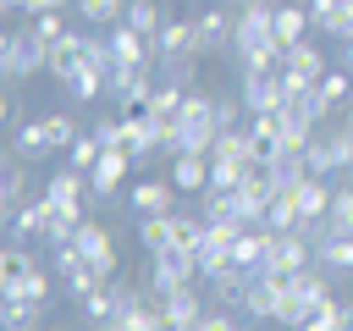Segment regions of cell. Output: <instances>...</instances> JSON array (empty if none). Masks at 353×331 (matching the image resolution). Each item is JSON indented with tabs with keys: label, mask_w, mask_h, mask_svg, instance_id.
I'll return each instance as SVG.
<instances>
[{
	"label": "cell",
	"mask_w": 353,
	"mask_h": 331,
	"mask_svg": "<svg viewBox=\"0 0 353 331\" xmlns=\"http://www.w3.org/2000/svg\"><path fill=\"white\" fill-rule=\"evenodd\" d=\"M0 72L17 83V77H39V72H50V44L33 33V28H11L6 39H0Z\"/></svg>",
	"instance_id": "1"
},
{
	"label": "cell",
	"mask_w": 353,
	"mask_h": 331,
	"mask_svg": "<svg viewBox=\"0 0 353 331\" xmlns=\"http://www.w3.org/2000/svg\"><path fill=\"white\" fill-rule=\"evenodd\" d=\"M193 281H204V270H199V254L193 248H160L154 254V265H149V298H165V292H176V287H193Z\"/></svg>",
	"instance_id": "2"
},
{
	"label": "cell",
	"mask_w": 353,
	"mask_h": 331,
	"mask_svg": "<svg viewBox=\"0 0 353 331\" xmlns=\"http://www.w3.org/2000/svg\"><path fill=\"white\" fill-rule=\"evenodd\" d=\"M154 61H116L110 66V99H116V116L127 110H143L154 99V77H149Z\"/></svg>",
	"instance_id": "3"
},
{
	"label": "cell",
	"mask_w": 353,
	"mask_h": 331,
	"mask_svg": "<svg viewBox=\"0 0 353 331\" xmlns=\"http://www.w3.org/2000/svg\"><path fill=\"white\" fill-rule=\"evenodd\" d=\"M232 39H237V11H226V6L193 11V50L199 55H226Z\"/></svg>",
	"instance_id": "4"
},
{
	"label": "cell",
	"mask_w": 353,
	"mask_h": 331,
	"mask_svg": "<svg viewBox=\"0 0 353 331\" xmlns=\"http://www.w3.org/2000/svg\"><path fill=\"white\" fill-rule=\"evenodd\" d=\"M309 171H320V177H353V127L314 132V143H309Z\"/></svg>",
	"instance_id": "5"
},
{
	"label": "cell",
	"mask_w": 353,
	"mask_h": 331,
	"mask_svg": "<svg viewBox=\"0 0 353 331\" xmlns=\"http://www.w3.org/2000/svg\"><path fill=\"white\" fill-rule=\"evenodd\" d=\"M127 171H132V154H127V149H105V154L94 160V171H88V210H94V204L105 210L110 193L127 182Z\"/></svg>",
	"instance_id": "6"
},
{
	"label": "cell",
	"mask_w": 353,
	"mask_h": 331,
	"mask_svg": "<svg viewBox=\"0 0 353 331\" xmlns=\"http://www.w3.org/2000/svg\"><path fill=\"white\" fill-rule=\"evenodd\" d=\"M331 199H336V188H331V177H320V171H309V177L292 188V204H298V215H303V232H314V226L331 215Z\"/></svg>",
	"instance_id": "7"
},
{
	"label": "cell",
	"mask_w": 353,
	"mask_h": 331,
	"mask_svg": "<svg viewBox=\"0 0 353 331\" xmlns=\"http://www.w3.org/2000/svg\"><path fill=\"white\" fill-rule=\"evenodd\" d=\"M154 303H160V331H193V325L204 320L199 281H193V287H176V292H165V298H154Z\"/></svg>",
	"instance_id": "8"
},
{
	"label": "cell",
	"mask_w": 353,
	"mask_h": 331,
	"mask_svg": "<svg viewBox=\"0 0 353 331\" xmlns=\"http://www.w3.org/2000/svg\"><path fill=\"white\" fill-rule=\"evenodd\" d=\"M237 99H243V110H248V116H259V110H281V105H287L281 72H243Z\"/></svg>",
	"instance_id": "9"
},
{
	"label": "cell",
	"mask_w": 353,
	"mask_h": 331,
	"mask_svg": "<svg viewBox=\"0 0 353 331\" xmlns=\"http://www.w3.org/2000/svg\"><path fill=\"white\" fill-rule=\"evenodd\" d=\"M72 243H77V254H83L99 276H116V237H110V226H99V221L88 215V221L77 226V237H72Z\"/></svg>",
	"instance_id": "10"
},
{
	"label": "cell",
	"mask_w": 353,
	"mask_h": 331,
	"mask_svg": "<svg viewBox=\"0 0 353 331\" xmlns=\"http://www.w3.org/2000/svg\"><path fill=\"white\" fill-rule=\"evenodd\" d=\"M303 265H314V237H309V232H276L265 270H292V276H298Z\"/></svg>",
	"instance_id": "11"
},
{
	"label": "cell",
	"mask_w": 353,
	"mask_h": 331,
	"mask_svg": "<svg viewBox=\"0 0 353 331\" xmlns=\"http://www.w3.org/2000/svg\"><path fill=\"white\" fill-rule=\"evenodd\" d=\"M6 221H11V243H50V204H44V193H33Z\"/></svg>",
	"instance_id": "12"
},
{
	"label": "cell",
	"mask_w": 353,
	"mask_h": 331,
	"mask_svg": "<svg viewBox=\"0 0 353 331\" xmlns=\"http://www.w3.org/2000/svg\"><path fill=\"white\" fill-rule=\"evenodd\" d=\"M176 193H182V188H176L171 177H143L127 204H132V215H165V210H176Z\"/></svg>",
	"instance_id": "13"
},
{
	"label": "cell",
	"mask_w": 353,
	"mask_h": 331,
	"mask_svg": "<svg viewBox=\"0 0 353 331\" xmlns=\"http://www.w3.org/2000/svg\"><path fill=\"white\" fill-rule=\"evenodd\" d=\"M83 61H88V33H61V39L50 44V77H55V83H66Z\"/></svg>",
	"instance_id": "14"
},
{
	"label": "cell",
	"mask_w": 353,
	"mask_h": 331,
	"mask_svg": "<svg viewBox=\"0 0 353 331\" xmlns=\"http://www.w3.org/2000/svg\"><path fill=\"white\" fill-rule=\"evenodd\" d=\"M61 88H66L77 105H94L99 94H110V66H99V61H83V66H77V72H72Z\"/></svg>",
	"instance_id": "15"
},
{
	"label": "cell",
	"mask_w": 353,
	"mask_h": 331,
	"mask_svg": "<svg viewBox=\"0 0 353 331\" xmlns=\"http://www.w3.org/2000/svg\"><path fill=\"white\" fill-rule=\"evenodd\" d=\"M33 199V188H28V160L22 154H6V166H0V210L11 215V210H22Z\"/></svg>",
	"instance_id": "16"
},
{
	"label": "cell",
	"mask_w": 353,
	"mask_h": 331,
	"mask_svg": "<svg viewBox=\"0 0 353 331\" xmlns=\"http://www.w3.org/2000/svg\"><path fill=\"white\" fill-rule=\"evenodd\" d=\"M0 325H6V331H44V303H39V298H22V292H6Z\"/></svg>",
	"instance_id": "17"
},
{
	"label": "cell",
	"mask_w": 353,
	"mask_h": 331,
	"mask_svg": "<svg viewBox=\"0 0 353 331\" xmlns=\"http://www.w3.org/2000/svg\"><path fill=\"white\" fill-rule=\"evenodd\" d=\"M314 265H325L331 276L353 270V232H320L314 237Z\"/></svg>",
	"instance_id": "18"
},
{
	"label": "cell",
	"mask_w": 353,
	"mask_h": 331,
	"mask_svg": "<svg viewBox=\"0 0 353 331\" xmlns=\"http://www.w3.org/2000/svg\"><path fill=\"white\" fill-rule=\"evenodd\" d=\"M165 55H199L193 50V17H165V28L154 33V61Z\"/></svg>",
	"instance_id": "19"
},
{
	"label": "cell",
	"mask_w": 353,
	"mask_h": 331,
	"mask_svg": "<svg viewBox=\"0 0 353 331\" xmlns=\"http://www.w3.org/2000/svg\"><path fill=\"white\" fill-rule=\"evenodd\" d=\"M11 154H22L28 166H33V160H50V154H55V143H50V127H44V116H39V121H22V127H17V138H11Z\"/></svg>",
	"instance_id": "20"
},
{
	"label": "cell",
	"mask_w": 353,
	"mask_h": 331,
	"mask_svg": "<svg viewBox=\"0 0 353 331\" xmlns=\"http://www.w3.org/2000/svg\"><path fill=\"white\" fill-rule=\"evenodd\" d=\"M270 22H276V39H281V44H298V39H309V33H314L309 6H292V0H281V6L270 11Z\"/></svg>",
	"instance_id": "21"
},
{
	"label": "cell",
	"mask_w": 353,
	"mask_h": 331,
	"mask_svg": "<svg viewBox=\"0 0 353 331\" xmlns=\"http://www.w3.org/2000/svg\"><path fill=\"white\" fill-rule=\"evenodd\" d=\"M171 182L182 193H204L210 188V154H171Z\"/></svg>",
	"instance_id": "22"
},
{
	"label": "cell",
	"mask_w": 353,
	"mask_h": 331,
	"mask_svg": "<svg viewBox=\"0 0 353 331\" xmlns=\"http://www.w3.org/2000/svg\"><path fill=\"white\" fill-rule=\"evenodd\" d=\"M33 270H39V259L28 254V243H11V248L0 254V292H17Z\"/></svg>",
	"instance_id": "23"
},
{
	"label": "cell",
	"mask_w": 353,
	"mask_h": 331,
	"mask_svg": "<svg viewBox=\"0 0 353 331\" xmlns=\"http://www.w3.org/2000/svg\"><path fill=\"white\" fill-rule=\"evenodd\" d=\"M165 17H171V11H165L160 0H127V11H121V22H127L132 33H143L149 44H154V33L165 28Z\"/></svg>",
	"instance_id": "24"
},
{
	"label": "cell",
	"mask_w": 353,
	"mask_h": 331,
	"mask_svg": "<svg viewBox=\"0 0 353 331\" xmlns=\"http://www.w3.org/2000/svg\"><path fill=\"white\" fill-rule=\"evenodd\" d=\"M138 243H143L149 254L171 248V243H176V210H165V215H138Z\"/></svg>",
	"instance_id": "25"
},
{
	"label": "cell",
	"mask_w": 353,
	"mask_h": 331,
	"mask_svg": "<svg viewBox=\"0 0 353 331\" xmlns=\"http://www.w3.org/2000/svg\"><path fill=\"white\" fill-rule=\"evenodd\" d=\"M347 325H353V303L325 298V303H314V309H309V320H303L298 331H347Z\"/></svg>",
	"instance_id": "26"
},
{
	"label": "cell",
	"mask_w": 353,
	"mask_h": 331,
	"mask_svg": "<svg viewBox=\"0 0 353 331\" xmlns=\"http://www.w3.org/2000/svg\"><path fill=\"white\" fill-rule=\"evenodd\" d=\"M325 276H331L325 265H303V270L292 276V292H298V298L314 309V303H325V298H331V281H325Z\"/></svg>",
	"instance_id": "27"
},
{
	"label": "cell",
	"mask_w": 353,
	"mask_h": 331,
	"mask_svg": "<svg viewBox=\"0 0 353 331\" xmlns=\"http://www.w3.org/2000/svg\"><path fill=\"white\" fill-rule=\"evenodd\" d=\"M77 303H83V314H88L94 325H110V320H116V309H121V303H116V276H110V281H99V287H94L88 298H77Z\"/></svg>",
	"instance_id": "28"
},
{
	"label": "cell",
	"mask_w": 353,
	"mask_h": 331,
	"mask_svg": "<svg viewBox=\"0 0 353 331\" xmlns=\"http://www.w3.org/2000/svg\"><path fill=\"white\" fill-rule=\"evenodd\" d=\"M287 66L292 72H303V77H325V55H320V44L314 39H298V44H287Z\"/></svg>",
	"instance_id": "29"
},
{
	"label": "cell",
	"mask_w": 353,
	"mask_h": 331,
	"mask_svg": "<svg viewBox=\"0 0 353 331\" xmlns=\"http://www.w3.org/2000/svg\"><path fill=\"white\" fill-rule=\"evenodd\" d=\"M154 66H160V83L199 88V55H165V61H154Z\"/></svg>",
	"instance_id": "30"
},
{
	"label": "cell",
	"mask_w": 353,
	"mask_h": 331,
	"mask_svg": "<svg viewBox=\"0 0 353 331\" xmlns=\"http://www.w3.org/2000/svg\"><path fill=\"white\" fill-rule=\"evenodd\" d=\"M314 94L325 99V110H342L347 99H353V72L342 66V72H325L320 83H314Z\"/></svg>",
	"instance_id": "31"
},
{
	"label": "cell",
	"mask_w": 353,
	"mask_h": 331,
	"mask_svg": "<svg viewBox=\"0 0 353 331\" xmlns=\"http://www.w3.org/2000/svg\"><path fill=\"white\" fill-rule=\"evenodd\" d=\"M72 6H77V17L88 28H116L121 11H127V0H72Z\"/></svg>",
	"instance_id": "32"
},
{
	"label": "cell",
	"mask_w": 353,
	"mask_h": 331,
	"mask_svg": "<svg viewBox=\"0 0 353 331\" xmlns=\"http://www.w3.org/2000/svg\"><path fill=\"white\" fill-rule=\"evenodd\" d=\"M210 160H248V127H226L210 149Z\"/></svg>",
	"instance_id": "33"
},
{
	"label": "cell",
	"mask_w": 353,
	"mask_h": 331,
	"mask_svg": "<svg viewBox=\"0 0 353 331\" xmlns=\"http://www.w3.org/2000/svg\"><path fill=\"white\" fill-rule=\"evenodd\" d=\"M44 127H50V143H55V154H66V149L83 138V127H77L72 116H61V110H55V116H44Z\"/></svg>",
	"instance_id": "34"
},
{
	"label": "cell",
	"mask_w": 353,
	"mask_h": 331,
	"mask_svg": "<svg viewBox=\"0 0 353 331\" xmlns=\"http://www.w3.org/2000/svg\"><path fill=\"white\" fill-rule=\"evenodd\" d=\"M105 154V143H99V132H83L72 149H66V166H77V171H94V160Z\"/></svg>",
	"instance_id": "35"
},
{
	"label": "cell",
	"mask_w": 353,
	"mask_h": 331,
	"mask_svg": "<svg viewBox=\"0 0 353 331\" xmlns=\"http://www.w3.org/2000/svg\"><path fill=\"white\" fill-rule=\"evenodd\" d=\"M248 320H237V309H226V303H215V309H204V320L193 325V331H243Z\"/></svg>",
	"instance_id": "36"
},
{
	"label": "cell",
	"mask_w": 353,
	"mask_h": 331,
	"mask_svg": "<svg viewBox=\"0 0 353 331\" xmlns=\"http://www.w3.org/2000/svg\"><path fill=\"white\" fill-rule=\"evenodd\" d=\"M28 28H33V33L44 39V44H55V39L66 33V22H61V11H33V17H28Z\"/></svg>",
	"instance_id": "37"
},
{
	"label": "cell",
	"mask_w": 353,
	"mask_h": 331,
	"mask_svg": "<svg viewBox=\"0 0 353 331\" xmlns=\"http://www.w3.org/2000/svg\"><path fill=\"white\" fill-rule=\"evenodd\" d=\"M320 33H325V39H336V44H342V39H353V0H342V6L331 11V22H325Z\"/></svg>",
	"instance_id": "38"
},
{
	"label": "cell",
	"mask_w": 353,
	"mask_h": 331,
	"mask_svg": "<svg viewBox=\"0 0 353 331\" xmlns=\"http://www.w3.org/2000/svg\"><path fill=\"white\" fill-rule=\"evenodd\" d=\"M237 116H243V99L215 94V121H221V132H226V127H237Z\"/></svg>",
	"instance_id": "39"
},
{
	"label": "cell",
	"mask_w": 353,
	"mask_h": 331,
	"mask_svg": "<svg viewBox=\"0 0 353 331\" xmlns=\"http://www.w3.org/2000/svg\"><path fill=\"white\" fill-rule=\"evenodd\" d=\"M17 292H22V298H39V303H50V270H33V276H28Z\"/></svg>",
	"instance_id": "40"
},
{
	"label": "cell",
	"mask_w": 353,
	"mask_h": 331,
	"mask_svg": "<svg viewBox=\"0 0 353 331\" xmlns=\"http://www.w3.org/2000/svg\"><path fill=\"white\" fill-rule=\"evenodd\" d=\"M336 6H342V0H309V22H314V33L331 22V11H336Z\"/></svg>",
	"instance_id": "41"
},
{
	"label": "cell",
	"mask_w": 353,
	"mask_h": 331,
	"mask_svg": "<svg viewBox=\"0 0 353 331\" xmlns=\"http://www.w3.org/2000/svg\"><path fill=\"white\" fill-rule=\"evenodd\" d=\"M342 66L353 72V39H342Z\"/></svg>",
	"instance_id": "42"
},
{
	"label": "cell",
	"mask_w": 353,
	"mask_h": 331,
	"mask_svg": "<svg viewBox=\"0 0 353 331\" xmlns=\"http://www.w3.org/2000/svg\"><path fill=\"white\" fill-rule=\"evenodd\" d=\"M342 127H353V99H347V105H342Z\"/></svg>",
	"instance_id": "43"
},
{
	"label": "cell",
	"mask_w": 353,
	"mask_h": 331,
	"mask_svg": "<svg viewBox=\"0 0 353 331\" xmlns=\"http://www.w3.org/2000/svg\"><path fill=\"white\" fill-rule=\"evenodd\" d=\"M55 331H61V325H55Z\"/></svg>",
	"instance_id": "44"
}]
</instances>
